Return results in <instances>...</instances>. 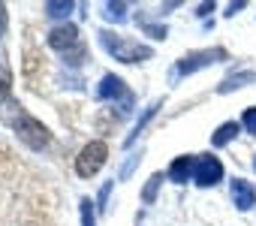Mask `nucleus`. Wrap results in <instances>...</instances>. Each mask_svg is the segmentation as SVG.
I'll use <instances>...</instances> for the list:
<instances>
[{
  "instance_id": "obj_16",
  "label": "nucleus",
  "mask_w": 256,
  "mask_h": 226,
  "mask_svg": "<svg viewBox=\"0 0 256 226\" xmlns=\"http://www.w3.org/2000/svg\"><path fill=\"white\" fill-rule=\"evenodd\" d=\"M241 127H244L247 133H253V136H256V106H250V108L244 112V118H241Z\"/></svg>"
},
{
  "instance_id": "obj_20",
  "label": "nucleus",
  "mask_w": 256,
  "mask_h": 226,
  "mask_svg": "<svg viewBox=\"0 0 256 226\" xmlns=\"http://www.w3.org/2000/svg\"><path fill=\"white\" fill-rule=\"evenodd\" d=\"M208 12H214V4H202V6H199V12H196V16H208Z\"/></svg>"
},
{
  "instance_id": "obj_13",
  "label": "nucleus",
  "mask_w": 256,
  "mask_h": 226,
  "mask_svg": "<svg viewBox=\"0 0 256 226\" xmlns=\"http://www.w3.org/2000/svg\"><path fill=\"white\" fill-rule=\"evenodd\" d=\"M160 106H163V102H160V100H157V102H154V106H148V108H145V115H142V118H139V121H136V127H133V136H130V139H126V145H133V142H136V136H139V133H142V130H145V124H148V121H151V118H154V115H157V108H160Z\"/></svg>"
},
{
  "instance_id": "obj_18",
  "label": "nucleus",
  "mask_w": 256,
  "mask_h": 226,
  "mask_svg": "<svg viewBox=\"0 0 256 226\" xmlns=\"http://www.w3.org/2000/svg\"><path fill=\"white\" fill-rule=\"evenodd\" d=\"M124 4H106V18H112V22H120L124 18Z\"/></svg>"
},
{
  "instance_id": "obj_12",
  "label": "nucleus",
  "mask_w": 256,
  "mask_h": 226,
  "mask_svg": "<svg viewBox=\"0 0 256 226\" xmlns=\"http://www.w3.org/2000/svg\"><path fill=\"white\" fill-rule=\"evenodd\" d=\"M42 10H46L48 18H66L72 12V4H66V0H48Z\"/></svg>"
},
{
  "instance_id": "obj_3",
  "label": "nucleus",
  "mask_w": 256,
  "mask_h": 226,
  "mask_svg": "<svg viewBox=\"0 0 256 226\" xmlns=\"http://www.w3.org/2000/svg\"><path fill=\"white\" fill-rule=\"evenodd\" d=\"M106 157H108L106 142H88V145L78 151V157H76V172H78V178H90V175H96V172L102 169Z\"/></svg>"
},
{
  "instance_id": "obj_4",
  "label": "nucleus",
  "mask_w": 256,
  "mask_h": 226,
  "mask_svg": "<svg viewBox=\"0 0 256 226\" xmlns=\"http://www.w3.org/2000/svg\"><path fill=\"white\" fill-rule=\"evenodd\" d=\"M220 178H223V163H220L217 157H211V154H205V157H196L193 181H196L199 187H214Z\"/></svg>"
},
{
  "instance_id": "obj_15",
  "label": "nucleus",
  "mask_w": 256,
  "mask_h": 226,
  "mask_svg": "<svg viewBox=\"0 0 256 226\" xmlns=\"http://www.w3.org/2000/svg\"><path fill=\"white\" fill-rule=\"evenodd\" d=\"M78 205H82V226H96V217H94V202L84 196Z\"/></svg>"
},
{
  "instance_id": "obj_2",
  "label": "nucleus",
  "mask_w": 256,
  "mask_h": 226,
  "mask_svg": "<svg viewBox=\"0 0 256 226\" xmlns=\"http://www.w3.org/2000/svg\"><path fill=\"white\" fill-rule=\"evenodd\" d=\"M16 133H18V139H22L28 148H34V151H42V148L52 142V133L46 130V124L36 121L34 115H28V112H18V118H16Z\"/></svg>"
},
{
  "instance_id": "obj_9",
  "label": "nucleus",
  "mask_w": 256,
  "mask_h": 226,
  "mask_svg": "<svg viewBox=\"0 0 256 226\" xmlns=\"http://www.w3.org/2000/svg\"><path fill=\"white\" fill-rule=\"evenodd\" d=\"M193 169H196V160L193 157H178L172 166H169V178L175 184H187V178H193Z\"/></svg>"
},
{
  "instance_id": "obj_10",
  "label": "nucleus",
  "mask_w": 256,
  "mask_h": 226,
  "mask_svg": "<svg viewBox=\"0 0 256 226\" xmlns=\"http://www.w3.org/2000/svg\"><path fill=\"white\" fill-rule=\"evenodd\" d=\"M238 133H241V124L226 121V124H220V127H217V133L211 136V145H214V148H223V145H229Z\"/></svg>"
},
{
  "instance_id": "obj_5",
  "label": "nucleus",
  "mask_w": 256,
  "mask_h": 226,
  "mask_svg": "<svg viewBox=\"0 0 256 226\" xmlns=\"http://www.w3.org/2000/svg\"><path fill=\"white\" fill-rule=\"evenodd\" d=\"M217 60H226V52H223V48L190 54V58L178 60V66H175V78H178V76H190V72H196V70H202V66H211V64H217Z\"/></svg>"
},
{
  "instance_id": "obj_14",
  "label": "nucleus",
  "mask_w": 256,
  "mask_h": 226,
  "mask_svg": "<svg viewBox=\"0 0 256 226\" xmlns=\"http://www.w3.org/2000/svg\"><path fill=\"white\" fill-rule=\"evenodd\" d=\"M160 184H163V175H160V172L148 178V184H145V190H142V199H145L148 205H151V202L157 199V190H160Z\"/></svg>"
},
{
  "instance_id": "obj_21",
  "label": "nucleus",
  "mask_w": 256,
  "mask_h": 226,
  "mask_svg": "<svg viewBox=\"0 0 256 226\" xmlns=\"http://www.w3.org/2000/svg\"><path fill=\"white\" fill-rule=\"evenodd\" d=\"M253 169H256V160H253Z\"/></svg>"
},
{
  "instance_id": "obj_1",
  "label": "nucleus",
  "mask_w": 256,
  "mask_h": 226,
  "mask_svg": "<svg viewBox=\"0 0 256 226\" xmlns=\"http://www.w3.org/2000/svg\"><path fill=\"white\" fill-rule=\"evenodd\" d=\"M100 42H102V48H106L108 54H114V60H120V64H136V60L154 54L148 46H139V42L126 40V36H120V34H112V30H100Z\"/></svg>"
},
{
  "instance_id": "obj_19",
  "label": "nucleus",
  "mask_w": 256,
  "mask_h": 226,
  "mask_svg": "<svg viewBox=\"0 0 256 226\" xmlns=\"http://www.w3.org/2000/svg\"><path fill=\"white\" fill-rule=\"evenodd\" d=\"M6 24H10V16H6V6L0 4V36L6 34Z\"/></svg>"
},
{
  "instance_id": "obj_17",
  "label": "nucleus",
  "mask_w": 256,
  "mask_h": 226,
  "mask_svg": "<svg viewBox=\"0 0 256 226\" xmlns=\"http://www.w3.org/2000/svg\"><path fill=\"white\" fill-rule=\"evenodd\" d=\"M142 30H145L148 36H154V40H166V28H160V24H151V22H145V18H142Z\"/></svg>"
},
{
  "instance_id": "obj_7",
  "label": "nucleus",
  "mask_w": 256,
  "mask_h": 226,
  "mask_svg": "<svg viewBox=\"0 0 256 226\" xmlns=\"http://www.w3.org/2000/svg\"><path fill=\"white\" fill-rule=\"evenodd\" d=\"M232 202H235L238 211H250V208L256 205V190H253V184L244 181V178H235V181H232Z\"/></svg>"
},
{
  "instance_id": "obj_8",
  "label": "nucleus",
  "mask_w": 256,
  "mask_h": 226,
  "mask_svg": "<svg viewBox=\"0 0 256 226\" xmlns=\"http://www.w3.org/2000/svg\"><path fill=\"white\" fill-rule=\"evenodd\" d=\"M96 96L100 100H114V96H124V100H130V94H126V88H124V82L118 78V76H102V82H100V88H96Z\"/></svg>"
},
{
  "instance_id": "obj_11",
  "label": "nucleus",
  "mask_w": 256,
  "mask_h": 226,
  "mask_svg": "<svg viewBox=\"0 0 256 226\" xmlns=\"http://www.w3.org/2000/svg\"><path fill=\"white\" fill-rule=\"evenodd\" d=\"M253 82H256V72H250V70H247V72H235V76H229V78H226L217 90H220V94H229V90L247 88V84H253Z\"/></svg>"
},
{
  "instance_id": "obj_6",
  "label": "nucleus",
  "mask_w": 256,
  "mask_h": 226,
  "mask_svg": "<svg viewBox=\"0 0 256 226\" xmlns=\"http://www.w3.org/2000/svg\"><path fill=\"white\" fill-rule=\"evenodd\" d=\"M48 46L54 48V52H70V48H78L82 42H78V28L76 24H58V28H52L48 30Z\"/></svg>"
}]
</instances>
